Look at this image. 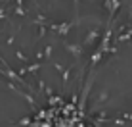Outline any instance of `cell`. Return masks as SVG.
<instances>
[{"mask_svg":"<svg viewBox=\"0 0 132 127\" xmlns=\"http://www.w3.org/2000/svg\"><path fill=\"white\" fill-rule=\"evenodd\" d=\"M63 46L67 48V52H71L75 58H80L82 56V52H84V48L82 46H79V44H69V43H63Z\"/></svg>","mask_w":132,"mask_h":127,"instance_id":"1","label":"cell"},{"mask_svg":"<svg viewBox=\"0 0 132 127\" xmlns=\"http://www.w3.org/2000/svg\"><path fill=\"white\" fill-rule=\"evenodd\" d=\"M69 29H71V23H60L56 31H57V35H61V37H63V35L69 33Z\"/></svg>","mask_w":132,"mask_h":127,"instance_id":"2","label":"cell"},{"mask_svg":"<svg viewBox=\"0 0 132 127\" xmlns=\"http://www.w3.org/2000/svg\"><path fill=\"white\" fill-rule=\"evenodd\" d=\"M96 37H98V29H92V31L88 33V37L84 39V44H92V43H94V39H96Z\"/></svg>","mask_w":132,"mask_h":127,"instance_id":"3","label":"cell"},{"mask_svg":"<svg viewBox=\"0 0 132 127\" xmlns=\"http://www.w3.org/2000/svg\"><path fill=\"white\" fill-rule=\"evenodd\" d=\"M100 60H102V52H100V50H96V52L92 54V64H98Z\"/></svg>","mask_w":132,"mask_h":127,"instance_id":"4","label":"cell"},{"mask_svg":"<svg viewBox=\"0 0 132 127\" xmlns=\"http://www.w3.org/2000/svg\"><path fill=\"white\" fill-rule=\"evenodd\" d=\"M40 69V64H31L29 67H27V71H31V73H35V71Z\"/></svg>","mask_w":132,"mask_h":127,"instance_id":"5","label":"cell"},{"mask_svg":"<svg viewBox=\"0 0 132 127\" xmlns=\"http://www.w3.org/2000/svg\"><path fill=\"white\" fill-rule=\"evenodd\" d=\"M63 85H67V81H69V75H71V71L69 69H63Z\"/></svg>","mask_w":132,"mask_h":127,"instance_id":"6","label":"cell"},{"mask_svg":"<svg viewBox=\"0 0 132 127\" xmlns=\"http://www.w3.org/2000/svg\"><path fill=\"white\" fill-rule=\"evenodd\" d=\"M15 16H21V17L27 16V12L23 10V6H17V8H15Z\"/></svg>","mask_w":132,"mask_h":127,"instance_id":"7","label":"cell"},{"mask_svg":"<svg viewBox=\"0 0 132 127\" xmlns=\"http://www.w3.org/2000/svg\"><path fill=\"white\" fill-rule=\"evenodd\" d=\"M44 37H46V25H40V33H38V39H44Z\"/></svg>","mask_w":132,"mask_h":127,"instance_id":"8","label":"cell"},{"mask_svg":"<svg viewBox=\"0 0 132 127\" xmlns=\"http://www.w3.org/2000/svg\"><path fill=\"white\" fill-rule=\"evenodd\" d=\"M15 54H17V58H19V60H21V62H29V58H27V56H25V54H21V50H17Z\"/></svg>","mask_w":132,"mask_h":127,"instance_id":"9","label":"cell"},{"mask_svg":"<svg viewBox=\"0 0 132 127\" xmlns=\"http://www.w3.org/2000/svg\"><path fill=\"white\" fill-rule=\"evenodd\" d=\"M50 56H52V44L46 46V50H44V58H50Z\"/></svg>","mask_w":132,"mask_h":127,"instance_id":"10","label":"cell"},{"mask_svg":"<svg viewBox=\"0 0 132 127\" xmlns=\"http://www.w3.org/2000/svg\"><path fill=\"white\" fill-rule=\"evenodd\" d=\"M77 100H79V94H73V96H71V106H75Z\"/></svg>","mask_w":132,"mask_h":127,"instance_id":"11","label":"cell"},{"mask_svg":"<svg viewBox=\"0 0 132 127\" xmlns=\"http://www.w3.org/2000/svg\"><path fill=\"white\" fill-rule=\"evenodd\" d=\"M54 67H56L57 71H61V73H63V66H61V64H54Z\"/></svg>","mask_w":132,"mask_h":127,"instance_id":"12","label":"cell"},{"mask_svg":"<svg viewBox=\"0 0 132 127\" xmlns=\"http://www.w3.org/2000/svg\"><path fill=\"white\" fill-rule=\"evenodd\" d=\"M38 85H40V90H44V89H46V83H44V81H42V79H40V81H38Z\"/></svg>","mask_w":132,"mask_h":127,"instance_id":"13","label":"cell"},{"mask_svg":"<svg viewBox=\"0 0 132 127\" xmlns=\"http://www.w3.org/2000/svg\"><path fill=\"white\" fill-rule=\"evenodd\" d=\"M100 100H107V93H102V94H100Z\"/></svg>","mask_w":132,"mask_h":127,"instance_id":"14","label":"cell"},{"mask_svg":"<svg viewBox=\"0 0 132 127\" xmlns=\"http://www.w3.org/2000/svg\"><path fill=\"white\" fill-rule=\"evenodd\" d=\"M4 17V8H0V19Z\"/></svg>","mask_w":132,"mask_h":127,"instance_id":"15","label":"cell"}]
</instances>
